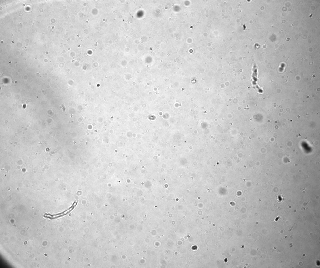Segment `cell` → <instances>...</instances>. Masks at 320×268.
I'll list each match as a JSON object with an SVG mask.
<instances>
[{"label": "cell", "instance_id": "cell-1", "mask_svg": "<svg viewBox=\"0 0 320 268\" xmlns=\"http://www.w3.org/2000/svg\"><path fill=\"white\" fill-rule=\"evenodd\" d=\"M76 204L77 203L75 202L71 207L63 212L53 215H51L48 214H45L43 216L45 217L49 218L51 219H53L62 216L70 212L73 210Z\"/></svg>", "mask_w": 320, "mask_h": 268}]
</instances>
